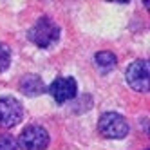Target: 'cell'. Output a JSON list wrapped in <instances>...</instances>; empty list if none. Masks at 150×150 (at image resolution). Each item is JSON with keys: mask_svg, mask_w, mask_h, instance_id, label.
<instances>
[{"mask_svg": "<svg viewBox=\"0 0 150 150\" xmlns=\"http://www.w3.org/2000/svg\"><path fill=\"white\" fill-rule=\"evenodd\" d=\"M27 38L40 49H49L60 40V27L49 16H42L38 22L29 29Z\"/></svg>", "mask_w": 150, "mask_h": 150, "instance_id": "6da1fadb", "label": "cell"}, {"mask_svg": "<svg viewBox=\"0 0 150 150\" xmlns=\"http://www.w3.org/2000/svg\"><path fill=\"white\" fill-rule=\"evenodd\" d=\"M16 146L22 150H45L49 146V132L40 125H31L22 130Z\"/></svg>", "mask_w": 150, "mask_h": 150, "instance_id": "7a4b0ae2", "label": "cell"}, {"mask_svg": "<svg viewBox=\"0 0 150 150\" xmlns=\"http://www.w3.org/2000/svg\"><path fill=\"white\" fill-rule=\"evenodd\" d=\"M98 128H100L101 136L109 137V139H121L128 134V123L117 112H105L100 117Z\"/></svg>", "mask_w": 150, "mask_h": 150, "instance_id": "3957f363", "label": "cell"}, {"mask_svg": "<svg viewBox=\"0 0 150 150\" xmlns=\"http://www.w3.org/2000/svg\"><path fill=\"white\" fill-rule=\"evenodd\" d=\"M22 103L11 96H2L0 98V127L11 128L22 120Z\"/></svg>", "mask_w": 150, "mask_h": 150, "instance_id": "277c9868", "label": "cell"}, {"mask_svg": "<svg viewBox=\"0 0 150 150\" xmlns=\"http://www.w3.org/2000/svg\"><path fill=\"white\" fill-rule=\"evenodd\" d=\"M127 83L137 92L148 91V62L136 60L127 69Z\"/></svg>", "mask_w": 150, "mask_h": 150, "instance_id": "5b68a950", "label": "cell"}, {"mask_svg": "<svg viewBox=\"0 0 150 150\" xmlns=\"http://www.w3.org/2000/svg\"><path fill=\"white\" fill-rule=\"evenodd\" d=\"M78 92V85L76 80L71 76H60L49 85V94L54 98L58 103H65L69 100H72Z\"/></svg>", "mask_w": 150, "mask_h": 150, "instance_id": "8992f818", "label": "cell"}, {"mask_svg": "<svg viewBox=\"0 0 150 150\" xmlns=\"http://www.w3.org/2000/svg\"><path fill=\"white\" fill-rule=\"evenodd\" d=\"M20 91L25 96H29V98H35V96H38L45 91V85L38 74H25L22 78V81H20Z\"/></svg>", "mask_w": 150, "mask_h": 150, "instance_id": "52a82bcc", "label": "cell"}, {"mask_svg": "<svg viewBox=\"0 0 150 150\" xmlns=\"http://www.w3.org/2000/svg\"><path fill=\"white\" fill-rule=\"evenodd\" d=\"M94 63H96V67H98L100 71L107 72V71H110L116 67V63H117V58L112 54V52L109 51H101V52H96V56H94Z\"/></svg>", "mask_w": 150, "mask_h": 150, "instance_id": "ba28073f", "label": "cell"}, {"mask_svg": "<svg viewBox=\"0 0 150 150\" xmlns=\"http://www.w3.org/2000/svg\"><path fill=\"white\" fill-rule=\"evenodd\" d=\"M9 62H11V51L6 44H0V72L9 67Z\"/></svg>", "mask_w": 150, "mask_h": 150, "instance_id": "9c48e42d", "label": "cell"}, {"mask_svg": "<svg viewBox=\"0 0 150 150\" xmlns=\"http://www.w3.org/2000/svg\"><path fill=\"white\" fill-rule=\"evenodd\" d=\"M0 150H18L15 137L9 134H0Z\"/></svg>", "mask_w": 150, "mask_h": 150, "instance_id": "30bf717a", "label": "cell"}]
</instances>
